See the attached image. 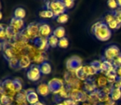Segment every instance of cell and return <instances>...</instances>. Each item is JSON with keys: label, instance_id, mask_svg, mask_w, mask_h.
<instances>
[{"label": "cell", "instance_id": "obj_1", "mask_svg": "<svg viewBox=\"0 0 121 105\" xmlns=\"http://www.w3.org/2000/svg\"><path fill=\"white\" fill-rule=\"evenodd\" d=\"M91 32L97 40L102 42L110 40L112 35L111 30L109 28L108 25L102 21H99L92 25Z\"/></svg>", "mask_w": 121, "mask_h": 105}, {"label": "cell", "instance_id": "obj_2", "mask_svg": "<svg viewBox=\"0 0 121 105\" xmlns=\"http://www.w3.org/2000/svg\"><path fill=\"white\" fill-rule=\"evenodd\" d=\"M45 8L46 9L50 10L54 15V18L59 16V15L65 13L66 8L63 1H47L45 2Z\"/></svg>", "mask_w": 121, "mask_h": 105}, {"label": "cell", "instance_id": "obj_3", "mask_svg": "<svg viewBox=\"0 0 121 105\" xmlns=\"http://www.w3.org/2000/svg\"><path fill=\"white\" fill-rule=\"evenodd\" d=\"M82 67V60L78 56H72L66 62V68L68 72L75 73V72Z\"/></svg>", "mask_w": 121, "mask_h": 105}, {"label": "cell", "instance_id": "obj_4", "mask_svg": "<svg viewBox=\"0 0 121 105\" xmlns=\"http://www.w3.org/2000/svg\"><path fill=\"white\" fill-rule=\"evenodd\" d=\"M120 53V49L117 45H110L107 47L103 52V56H102V59L103 60H106L109 62H111Z\"/></svg>", "mask_w": 121, "mask_h": 105}, {"label": "cell", "instance_id": "obj_5", "mask_svg": "<svg viewBox=\"0 0 121 105\" xmlns=\"http://www.w3.org/2000/svg\"><path fill=\"white\" fill-rule=\"evenodd\" d=\"M48 85L49 88V90H50V93H53L54 95L59 94L65 87L64 81L62 79H59V78L51 79L48 82Z\"/></svg>", "mask_w": 121, "mask_h": 105}, {"label": "cell", "instance_id": "obj_6", "mask_svg": "<svg viewBox=\"0 0 121 105\" xmlns=\"http://www.w3.org/2000/svg\"><path fill=\"white\" fill-rule=\"evenodd\" d=\"M88 94H86L83 89H74L70 91V96L69 99H71L74 102L78 103H85L87 102Z\"/></svg>", "mask_w": 121, "mask_h": 105}, {"label": "cell", "instance_id": "obj_7", "mask_svg": "<svg viewBox=\"0 0 121 105\" xmlns=\"http://www.w3.org/2000/svg\"><path fill=\"white\" fill-rule=\"evenodd\" d=\"M41 76V72L40 70V66H37L35 64H32L30 67L28 68L26 72V77L27 79L30 81H37L40 78Z\"/></svg>", "mask_w": 121, "mask_h": 105}, {"label": "cell", "instance_id": "obj_8", "mask_svg": "<svg viewBox=\"0 0 121 105\" xmlns=\"http://www.w3.org/2000/svg\"><path fill=\"white\" fill-rule=\"evenodd\" d=\"M82 88H83V90L88 94H91V93H94L95 91H96L98 89L96 83V80L93 79L92 77H89V78L86 79L85 81H83Z\"/></svg>", "mask_w": 121, "mask_h": 105}, {"label": "cell", "instance_id": "obj_9", "mask_svg": "<svg viewBox=\"0 0 121 105\" xmlns=\"http://www.w3.org/2000/svg\"><path fill=\"white\" fill-rule=\"evenodd\" d=\"M51 35H53V31L48 23L44 21L39 22V37L48 39Z\"/></svg>", "mask_w": 121, "mask_h": 105}, {"label": "cell", "instance_id": "obj_10", "mask_svg": "<svg viewBox=\"0 0 121 105\" xmlns=\"http://www.w3.org/2000/svg\"><path fill=\"white\" fill-rule=\"evenodd\" d=\"M31 43L34 44L35 48H36L37 49L41 52H46L49 48L48 40L45 38H42V37H37Z\"/></svg>", "mask_w": 121, "mask_h": 105}, {"label": "cell", "instance_id": "obj_11", "mask_svg": "<svg viewBox=\"0 0 121 105\" xmlns=\"http://www.w3.org/2000/svg\"><path fill=\"white\" fill-rule=\"evenodd\" d=\"M26 98V101L30 105H33L36 103L39 102V96L37 92L34 89H28L25 90Z\"/></svg>", "mask_w": 121, "mask_h": 105}, {"label": "cell", "instance_id": "obj_12", "mask_svg": "<svg viewBox=\"0 0 121 105\" xmlns=\"http://www.w3.org/2000/svg\"><path fill=\"white\" fill-rule=\"evenodd\" d=\"M5 32H6V39H8V40H11V41L16 40L18 37V35H19V32L15 30V29L13 28V26H10V25L6 26Z\"/></svg>", "mask_w": 121, "mask_h": 105}, {"label": "cell", "instance_id": "obj_13", "mask_svg": "<svg viewBox=\"0 0 121 105\" xmlns=\"http://www.w3.org/2000/svg\"><path fill=\"white\" fill-rule=\"evenodd\" d=\"M10 26H13L16 30L18 32H22L25 29V22L23 20L21 19H17L13 16L10 21Z\"/></svg>", "mask_w": 121, "mask_h": 105}, {"label": "cell", "instance_id": "obj_14", "mask_svg": "<svg viewBox=\"0 0 121 105\" xmlns=\"http://www.w3.org/2000/svg\"><path fill=\"white\" fill-rule=\"evenodd\" d=\"M36 92L39 95L42 96V97L48 96L50 94V90H49L48 84H46V83H41V84H40L36 88Z\"/></svg>", "mask_w": 121, "mask_h": 105}, {"label": "cell", "instance_id": "obj_15", "mask_svg": "<svg viewBox=\"0 0 121 105\" xmlns=\"http://www.w3.org/2000/svg\"><path fill=\"white\" fill-rule=\"evenodd\" d=\"M115 69V67H114L113 63L111 62H109L106 60L101 61V66H100V73L105 75L106 73L110 72V71Z\"/></svg>", "mask_w": 121, "mask_h": 105}, {"label": "cell", "instance_id": "obj_16", "mask_svg": "<svg viewBox=\"0 0 121 105\" xmlns=\"http://www.w3.org/2000/svg\"><path fill=\"white\" fill-rule=\"evenodd\" d=\"M31 63V59L27 55H24L19 59L18 62V69H26L27 67H30Z\"/></svg>", "mask_w": 121, "mask_h": 105}, {"label": "cell", "instance_id": "obj_17", "mask_svg": "<svg viewBox=\"0 0 121 105\" xmlns=\"http://www.w3.org/2000/svg\"><path fill=\"white\" fill-rule=\"evenodd\" d=\"M96 83L97 88H98L99 89H104V88L106 87V86L109 85L108 79H107V77H105V75H103V74L100 75L96 79Z\"/></svg>", "mask_w": 121, "mask_h": 105}, {"label": "cell", "instance_id": "obj_18", "mask_svg": "<svg viewBox=\"0 0 121 105\" xmlns=\"http://www.w3.org/2000/svg\"><path fill=\"white\" fill-rule=\"evenodd\" d=\"M96 95H97V98H98V100H99V103L100 104H105L106 103L109 99H110V96L109 94H107L106 93L104 92L102 89H97L96 91Z\"/></svg>", "mask_w": 121, "mask_h": 105}, {"label": "cell", "instance_id": "obj_19", "mask_svg": "<svg viewBox=\"0 0 121 105\" xmlns=\"http://www.w3.org/2000/svg\"><path fill=\"white\" fill-rule=\"evenodd\" d=\"M40 70L41 72V74H44V75H49V73L52 71V67H51V65L49 64V62H44L43 63H41L40 65Z\"/></svg>", "mask_w": 121, "mask_h": 105}, {"label": "cell", "instance_id": "obj_20", "mask_svg": "<svg viewBox=\"0 0 121 105\" xmlns=\"http://www.w3.org/2000/svg\"><path fill=\"white\" fill-rule=\"evenodd\" d=\"M105 77H106L107 79H108L109 84L113 85L115 84V81H116V80L118 79V77H117V74H116V68L110 71V72L105 74Z\"/></svg>", "mask_w": 121, "mask_h": 105}, {"label": "cell", "instance_id": "obj_21", "mask_svg": "<svg viewBox=\"0 0 121 105\" xmlns=\"http://www.w3.org/2000/svg\"><path fill=\"white\" fill-rule=\"evenodd\" d=\"M53 35H54L55 37H57L59 40H60V39L65 37L66 30L63 26H59L53 30Z\"/></svg>", "mask_w": 121, "mask_h": 105}, {"label": "cell", "instance_id": "obj_22", "mask_svg": "<svg viewBox=\"0 0 121 105\" xmlns=\"http://www.w3.org/2000/svg\"><path fill=\"white\" fill-rule=\"evenodd\" d=\"M15 101L17 102V104L19 105H26V94L25 91L23 92H19L16 94L15 96Z\"/></svg>", "mask_w": 121, "mask_h": 105}, {"label": "cell", "instance_id": "obj_23", "mask_svg": "<svg viewBox=\"0 0 121 105\" xmlns=\"http://www.w3.org/2000/svg\"><path fill=\"white\" fill-rule=\"evenodd\" d=\"M110 99L114 100L115 102L120 100L121 99V89L117 88H113L111 93H110Z\"/></svg>", "mask_w": 121, "mask_h": 105}, {"label": "cell", "instance_id": "obj_24", "mask_svg": "<svg viewBox=\"0 0 121 105\" xmlns=\"http://www.w3.org/2000/svg\"><path fill=\"white\" fill-rule=\"evenodd\" d=\"M13 101V97L8 94H3L0 97V105H12Z\"/></svg>", "mask_w": 121, "mask_h": 105}, {"label": "cell", "instance_id": "obj_25", "mask_svg": "<svg viewBox=\"0 0 121 105\" xmlns=\"http://www.w3.org/2000/svg\"><path fill=\"white\" fill-rule=\"evenodd\" d=\"M82 67H83V66H82ZM82 67H80L79 69H78V70L75 72V76H76V77L79 80V81H85L86 79L89 78V77H88L86 75V73L84 72V70H83Z\"/></svg>", "mask_w": 121, "mask_h": 105}, {"label": "cell", "instance_id": "obj_26", "mask_svg": "<svg viewBox=\"0 0 121 105\" xmlns=\"http://www.w3.org/2000/svg\"><path fill=\"white\" fill-rule=\"evenodd\" d=\"M39 16L40 18L43 19H50V18H54V15L50 10L44 9L39 12Z\"/></svg>", "mask_w": 121, "mask_h": 105}, {"label": "cell", "instance_id": "obj_27", "mask_svg": "<svg viewBox=\"0 0 121 105\" xmlns=\"http://www.w3.org/2000/svg\"><path fill=\"white\" fill-rule=\"evenodd\" d=\"M13 86L14 88V90L16 94L21 92L22 89V82L19 78H15L13 80Z\"/></svg>", "mask_w": 121, "mask_h": 105}, {"label": "cell", "instance_id": "obj_28", "mask_svg": "<svg viewBox=\"0 0 121 105\" xmlns=\"http://www.w3.org/2000/svg\"><path fill=\"white\" fill-rule=\"evenodd\" d=\"M26 16V11L22 8H17L14 11V17L17 19L23 20Z\"/></svg>", "mask_w": 121, "mask_h": 105}, {"label": "cell", "instance_id": "obj_29", "mask_svg": "<svg viewBox=\"0 0 121 105\" xmlns=\"http://www.w3.org/2000/svg\"><path fill=\"white\" fill-rule=\"evenodd\" d=\"M82 67H83V70H84V72L86 73V75L88 77H91L92 76L96 74V72L92 68V67L90 64H86V65L83 66Z\"/></svg>", "mask_w": 121, "mask_h": 105}, {"label": "cell", "instance_id": "obj_30", "mask_svg": "<svg viewBox=\"0 0 121 105\" xmlns=\"http://www.w3.org/2000/svg\"><path fill=\"white\" fill-rule=\"evenodd\" d=\"M48 44H49V46L51 47V48H56L59 44V39L57 37H55L54 35H51L49 37L48 39Z\"/></svg>", "mask_w": 121, "mask_h": 105}, {"label": "cell", "instance_id": "obj_31", "mask_svg": "<svg viewBox=\"0 0 121 105\" xmlns=\"http://www.w3.org/2000/svg\"><path fill=\"white\" fill-rule=\"evenodd\" d=\"M56 21L58 23H60V24H64L69 21V15L67 13H63V14L59 15V16L55 18Z\"/></svg>", "mask_w": 121, "mask_h": 105}, {"label": "cell", "instance_id": "obj_32", "mask_svg": "<svg viewBox=\"0 0 121 105\" xmlns=\"http://www.w3.org/2000/svg\"><path fill=\"white\" fill-rule=\"evenodd\" d=\"M90 65L92 67V68L96 72V73L100 72V66H101V61L100 60H94L90 62Z\"/></svg>", "mask_w": 121, "mask_h": 105}, {"label": "cell", "instance_id": "obj_33", "mask_svg": "<svg viewBox=\"0 0 121 105\" xmlns=\"http://www.w3.org/2000/svg\"><path fill=\"white\" fill-rule=\"evenodd\" d=\"M69 40H68L66 37H64V38H62L59 40V44H58V46L61 48H67L68 47H69Z\"/></svg>", "mask_w": 121, "mask_h": 105}, {"label": "cell", "instance_id": "obj_34", "mask_svg": "<svg viewBox=\"0 0 121 105\" xmlns=\"http://www.w3.org/2000/svg\"><path fill=\"white\" fill-rule=\"evenodd\" d=\"M8 62L12 68H16V69L17 68L18 69V62H19V59H18L17 57H13V58L10 59Z\"/></svg>", "mask_w": 121, "mask_h": 105}, {"label": "cell", "instance_id": "obj_35", "mask_svg": "<svg viewBox=\"0 0 121 105\" xmlns=\"http://www.w3.org/2000/svg\"><path fill=\"white\" fill-rule=\"evenodd\" d=\"M107 25H108L109 28H110V30H118V29H120L121 27V25L115 19Z\"/></svg>", "mask_w": 121, "mask_h": 105}, {"label": "cell", "instance_id": "obj_36", "mask_svg": "<svg viewBox=\"0 0 121 105\" xmlns=\"http://www.w3.org/2000/svg\"><path fill=\"white\" fill-rule=\"evenodd\" d=\"M112 63H113L114 67H115V68H118V67H121V52L112 61Z\"/></svg>", "mask_w": 121, "mask_h": 105}, {"label": "cell", "instance_id": "obj_37", "mask_svg": "<svg viewBox=\"0 0 121 105\" xmlns=\"http://www.w3.org/2000/svg\"><path fill=\"white\" fill-rule=\"evenodd\" d=\"M115 18V15L113 13H108L107 15H105V16L104 17V22L106 23V24H109L110 22H111L112 21H114Z\"/></svg>", "mask_w": 121, "mask_h": 105}, {"label": "cell", "instance_id": "obj_38", "mask_svg": "<svg viewBox=\"0 0 121 105\" xmlns=\"http://www.w3.org/2000/svg\"><path fill=\"white\" fill-rule=\"evenodd\" d=\"M107 5H108V7L110 9H113V10H115V11L116 9H118V8H119L117 1H115V0H109V1L107 2Z\"/></svg>", "mask_w": 121, "mask_h": 105}, {"label": "cell", "instance_id": "obj_39", "mask_svg": "<svg viewBox=\"0 0 121 105\" xmlns=\"http://www.w3.org/2000/svg\"><path fill=\"white\" fill-rule=\"evenodd\" d=\"M63 2H64V4L65 6L66 9H71V8H73V6L75 4L73 0H64Z\"/></svg>", "mask_w": 121, "mask_h": 105}, {"label": "cell", "instance_id": "obj_40", "mask_svg": "<svg viewBox=\"0 0 121 105\" xmlns=\"http://www.w3.org/2000/svg\"><path fill=\"white\" fill-rule=\"evenodd\" d=\"M114 15H115V18L117 21L121 25V8H118L114 12Z\"/></svg>", "mask_w": 121, "mask_h": 105}, {"label": "cell", "instance_id": "obj_41", "mask_svg": "<svg viewBox=\"0 0 121 105\" xmlns=\"http://www.w3.org/2000/svg\"><path fill=\"white\" fill-rule=\"evenodd\" d=\"M5 29L3 24H0V40H4L6 39V32H5Z\"/></svg>", "mask_w": 121, "mask_h": 105}, {"label": "cell", "instance_id": "obj_42", "mask_svg": "<svg viewBox=\"0 0 121 105\" xmlns=\"http://www.w3.org/2000/svg\"><path fill=\"white\" fill-rule=\"evenodd\" d=\"M114 88H117V89H121V78H118L116 80V81L115 82V84L113 85Z\"/></svg>", "mask_w": 121, "mask_h": 105}, {"label": "cell", "instance_id": "obj_43", "mask_svg": "<svg viewBox=\"0 0 121 105\" xmlns=\"http://www.w3.org/2000/svg\"><path fill=\"white\" fill-rule=\"evenodd\" d=\"M116 74L118 78H121V67L116 68Z\"/></svg>", "mask_w": 121, "mask_h": 105}, {"label": "cell", "instance_id": "obj_44", "mask_svg": "<svg viewBox=\"0 0 121 105\" xmlns=\"http://www.w3.org/2000/svg\"><path fill=\"white\" fill-rule=\"evenodd\" d=\"M3 42L0 41V52L3 50Z\"/></svg>", "mask_w": 121, "mask_h": 105}, {"label": "cell", "instance_id": "obj_45", "mask_svg": "<svg viewBox=\"0 0 121 105\" xmlns=\"http://www.w3.org/2000/svg\"><path fill=\"white\" fill-rule=\"evenodd\" d=\"M117 3H118L119 8H121V0H118V1H117Z\"/></svg>", "mask_w": 121, "mask_h": 105}, {"label": "cell", "instance_id": "obj_46", "mask_svg": "<svg viewBox=\"0 0 121 105\" xmlns=\"http://www.w3.org/2000/svg\"><path fill=\"white\" fill-rule=\"evenodd\" d=\"M33 105H45V104H43V103H41V102H38V103H36V104H35Z\"/></svg>", "mask_w": 121, "mask_h": 105}, {"label": "cell", "instance_id": "obj_47", "mask_svg": "<svg viewBox=\"0 0 121 105\" xmlns=\"http://www.w3.org/2000/svg\"><path fill=\"white\" fill-rule=\"evenodd\" d=\"M2 18H3V14H2V12H0V21L2 20Z\"/></svg>", "mask_w": 121, "mask_h": 105}, {"label": "cell", "instance_id": "obj_48", "mask_svg": "<svg viewBox=\"0 0 121 105\" xmlns=\"http://www.w3.org/2000/svg\"><path fill=\"white\" fill-rule=\"evenodd\" d=\"M71 105H78V104H77V103H75V102H74V103H73V104H71Z\"/></svg>", "mask_w": 121, "mask_h": 105}, {"label": "cell", "instance_id": "obj_49", "mask_svg": "<svg viewBox=\"0 0 121 105\" xmlns=\"http://www.w3.org/2000/svg\"><path fill=\"white\" fill-rule=\"evenodd\" d=\"M56 105H64V104H63L62 103H59V104H56Z\"/></svg>", "mask_w": 121, "mask_h": 105}, {"label": "cell", "instance_id": "obj_50", "mask_svg": "<svg viewBox=\"0 0 121 105\" xmlns=\"http://www.w3.org/2000/svg\"><path fill=\"white\" fill-rule=\"evenodd\" d=\"M0 9H1V3H0Z\"/></svg>", "mask_w": 121, "mask_h": 105}, {"label": "cell", "instance_id": "obj_51", "mask_svg": "<svg viewBox=\"0 0 121 105\" xmlns=\"http://www.w3.org/2000/svg\"><path fill=\"white\" fill-rule=\"evenodd\" d=\"M0 89H1V84H0Z\"/></svg>", "mask_w": 121, "mask_h": 105}, {"label": "cell", "instance_id": "obj_52", "mask_svg": "<svg viewBox=\"0 0 121 105\" xmlns=\"http://www.w3.org/2000/svg\"><path fill=\"white\" fill-rule=\"evenodd\" d=\"M12 105H13V104H12Z\"/></svg>", "mask_w": 121, "mask_h": 105}]
</instances>
